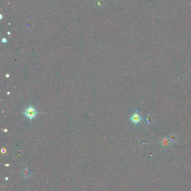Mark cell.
Returning a JSON list of instances; mask_svg holds the SVG:
<instances>
[{
  "label": "cell",
  "mask_w": 191,
  "mask_h": 191,
  "mask_svg": "<svg viewBox=\"0 0 191 191\" xmlns=\"http://www.w3.org/2000/svg\"><path fill=\"white\" fill-rule=\"evenodd\" d=\"M38 112L35 108L31 106H30L29 107L25 109L24 112H23V114L30 120L34 119L36 116Z\"/></svg>",
  "instance_id": "6da1fadb"
},
{
  "label": "cell",
  "mask_w": 191,
  "mask_h": 191,
  "mask_svg": "<svg viewBox=\"0 0 191 191\" xmlns=\"http://www.w3.org/2000/svg\"><path fill=\"white\" fill-rule=\"evenodd\" d=\"M130 120L133 124H137L141 122L142 118L141 116H140L137 112H135V113L130 117Z\"/></svg>",
  "instance_id": "7a4b0ae2"
},
{
  "label": "cell",
  "mask_w": 191,
  "mask_h": 191,
  "mask_svg": "<svg viewBox=\"0 0 191 191\" xmlns=\"http://www.w3.org/2000/svg\"><path fill=\"white\" fill-rule=\"evenodd\" d=\"M160 144H161V145H162V146L163 148H168L171 143H170L168 138L164 137L163 138L162 140H161Z\"/></svg>",
  "instance_id": "3957f363"
},
{
  "label": "cell",
  "mask_w": 191,
  "mask_h": 191,
  "mask_svg": "<svg viewBox=\"0 0 191 191\" xmlns=\"http://www.w3.org/2000/svg\"><path fill=\"white\" fill-rule=\"evenodd\" d=\"M168 139L169 140L170 143L174 144L177 141V135H175V134H171V135H169Z\"/></svg>",
  "instance_id": "277c9868"
},
{
  "label": "cell",
  "mask_w": 191,
  "mask_h": 191,
  "mask_svg": "<svg viewBox=\"0 0 191 191\" xmlns=\"http://www.w3.org/2000/svg\"><path fill=\"white\" fill-rule=\"evenodd\" d=\"M2 42L3 43H7V40L6 38H3L2 39Z\"/></svg>",
  "instance_id": "5b68a950"
},
{
  "label": "cell",
  "mask_w": 191,
  "mask_h": 191,
  "mask_svg": "<svg viewBox=\"0 0 191 191\" xmlns=\"http://www.w3.org/2000/svg\"><path fill=\"white\" fill-rule=\"evenodd\" d=\"M150 119H151L150 118V117H148V118L147 119V121H148V123H150V122H151V120H150Z\"/></svg>",
  "instance_id": "8992f818"
},
{
  "label": "cell",
  "mask_w": 191,
  "mask_h": 191,
  "mask_svg": "<svg viewBox=\"0 0 191 191\" xmlns=\"http://www.w3.org/2000/svg\"><path fill=\"white\" fill-rule=\"evenodd\" d=\"M6 77L7 78H8L9 77H10V75H9L8 74H7L6 75Z\"/></svg>",
  "instance_id": "52a82bcc"
},
{
  "label": "cell",
  "mask_w": 191,
  "mask_h": 191,
  "mask_svg": "<svg viewBox=\"0 0 191 191\" xmlns=\"http://www.w3.org/2000/svg\"><path fill=\"white\" fill-rule=\"evenodd\" d=\"M7 129H4V132H7Z\"/></svg>",
  "instance_id": "ba28073f"
},
{
  "label": "cell",
  "mask_w": 191,
  "mask_h": 191,
  "mask_svg": "<svg viewBox=\"0 0 191 191\" xmlns=\"http://www.w3.org/2000/svg\"><path fill=\"white\" fill-rule=\"evenodd\" d=\"M8 34H9V35H10V32H8Z\"/></svg>",
  "instance_id": "9c48e42d"
}]
</instances>
